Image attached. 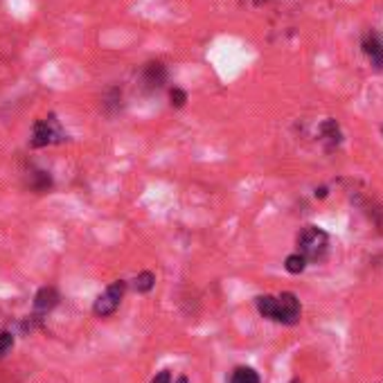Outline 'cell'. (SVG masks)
<instances>
[{
	"instance_id": "9c48e42d",
	"label": "cell",
	"mask_w": 383,
	"mask_h": 383,
	"mask_svg": "<svg viewBox=\"0 0 383 383\" xmlns=\"http://www.w3.org/2000/svg\"><path fill=\"white\" fill-rule=\"evenodd\" d=\"M154 284H156V275L152 271H142L135 278V291L137 293H149L154 289Z\"/></svg>"
},
{
	"instance_id": "7a4b0ae2",
	"label": "cell",
	"mask_w": 383,
	"mask_h": 383,
	"mask_svg": "<svg viewBox=\"0 0 383 383\" xmlns=\"http://www.w3.org/2000/svg\"><path fill=\"white\" fill-rule=\"evenodd\" d=\"M297 253L302 255L307 262H321L325 260V255L329 250V237L327 232L316 228V226H307L300 235H297Z\"/></svg>"
},
{
	"instance_id": "9a60e30c",
	"label": "cell",
	"mask_w": 383,
	"mask_h": 383,
	"mask_svg": "<svg viewBox=\"0 0 383 383\" xmlns=\"http://www.w3.org/2000/svg\"><path fill=\"white\" fill-rule=\"evenodd\" d=\"M152 383H172V375H169L167 370H163V372H158V375L154 377Z\"/></svg>"
},
{
	"instance_id": "4fadbf2b",
	"label": "cell",
	"mask_w": 383,
	"mask_h": 383,
	"mask_svg": "<svg viewBox=\"0 0 383 383\" xmlns=\"http://www.w3.org/2000/svg\"><path fill=\"white\" fill-rule=\"evenodd\" d=\"M52 185V180L46 172H34V180H32V187L36 192H46Z\"/></svg>"
},
{
	"instance_id": "7c38bea8",
	"label": "cell",
	"mask_w": 383,
	"mask_h": 383,
	"mask_svg": "<svg viewBox=\"0 0 383 383\" xmlns=\"http://www.w3.org/2000/svg\"><path fill=\"white\" fill-rule=\"evenodd\" d=\"M12 347H14V334L12 332H0V358L7 356Z\"/></svg>"
},
{
	"instance_id": "3957f363",
	"label": "cell",
	"mask_w": 383,
	"mask_h": 383,
	"mask_svg": "<svg viewBox=\"0 0 383 383\" xmlns=\"http://www.w3.org/2000/svg\"><path fill=\"white\" fill-rule=\"evenodd\" d=\"M66 140V133L61 131V126L57 122L55 115H50L48 120H36L34 129H32V147H48L55 142Z\"/></svg>"
},
{
	"instance_id": "277c9868",
	"label": "cell",
	"mask_w": 383,
	"mask_h": 383,
	"mask_svg": "<svg viewBox=\"0 0 383 383\" xmlns=\"http://www.w3.org/2000/svg\"><path fill=\"white\" fill-rule=\"evenodd\" d=\"M124 291H126V282L124 280H118V282H113L109 289H106L98 300H95V307H93V311L106 318V316H111L115 314V309L120 307L122 302V297H124Z\"/></svg>"
},
{
	"instance_id": "52a82bcc",
	"label": "cell",
	"mask_w": 383,
	"mask_h": 383,
	"mask_svg": "<svg viewBox=\"0 0 383 383\" xmlns=\"http://www.w3.org/2000/svg\"><path fill=\"white\" fill-rule=\"evenodd\" d=\"M363 52H365V57L370 59L372 66H375L377 70H383V43H381L379 36L368 34L363 39Z\"/></svg>"
},
{
	"instance_id": "8992f818",
	"label": "cell",
	"mask_w": 383,
	"mask_h": 383,
	"mask_svg": "<svg viewBox=\"0 0 383 383\" xmlns=\"http://www.w3.org/2000/svg\"><path fill=\"white\" fill-rule=\"evenodd\" d=\"M57 304H59V293H57V289H52V286H43V289L34 295V311L39 316L52 311Z\"/></svg>"
},
{
	"instance_id": "6da1fadb",
	"label": "cell",
	"mask_w": 383,
	"mask_h": 383,
	"mask_svg": "<svg viewBox=\"0 0 383 383\" xmlns=\"http://www.w3.org/2000/svg\"><path fill=\"white\" fill-rule=\"evenodd\" d=\"M257 311L269 318V321L282 323V325H295L300 321L302 307L295 293H280V295H262L257 297Z\"/></svg>"
},
{
	"instance_id": "30bf717a",
	"label": "cell",
	"mask_w": 383,
	"mask_h": 383,
	"mask_svg": "<svg viewBox=\"0 0 383 383\" xmlns=\"http://www.w3.org/2000/svg\"><path fill=\"white\" fill-rule=\"evenodd\" d=\"M284 269L289 271V273H293V275H297V273H302L307 269V260L302 257L300 253H293V255H289V257H286Z\"/></svg>"
},
{
	"instance_id": "8fae6325",
	"label": "cell",
	"mask_w": 383,
	"mask_h": 383,
	"mask_svg": "<svg viewBox=\"0 0 383 383\" xmlns=\"http://www.w3.org/2000/svg\"><path fill=\"white\" fill-rule=\"evenodd\" d=\"M323 135H325V140H327V142H332V147L338 145V142H340L338 124H336L334 120H327V122L323 124Z\"/></svg>"
},
{
	"instance_id": "ba28073f",
	"label": "cell",
	"mask_w": 383,
	"mask_h": 383,
	"mask_svg": "<svg viewBox=\"0 0 383 383\" xmlns=\"http://www.w3.org/2000/svg\"><path fill=\"white\" fill-rule=\"evenodd\" d=\"M230 383H260V375L253 368H237L230 375Z\"/></svg>"
},
{
	"instance_id": "5bb4252c",
	"label": "cell",
	"mask_w": 383,
	"mask_h": 383,
	"mask_svg": "<svg viewBox=\"0 0 383 383\" xmlns=\"http://www.w3.org/2000/svg\"><path fill=\"white\" fill-rule=\"evenodd\" d=\"M169 98H172V106L180 109V106H185V102H187V93H185V90H180V88H174Z\"/></svg>"
},
{
	"instance_id": "5b68a950",
	"label": "cell",
	"mask_w": 383,
	"mask_h": 383,
	"mask_svg": "<svg viewBox=\"0 0 383 383\" xmlns=\"http://www.w3.org/2000/svg\"><path fill=\"white\" fill-rule=\"evenodd\" d=\"M165 79H167V70H165L163 63H158V61L147 63L145 70H142V81H145V86H147L149 90L163 88Z\"/></svg>"
}]
</instances>
